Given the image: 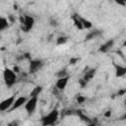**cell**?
I'll return each mask as SVG.
<instances>
[{
    "mask_svg": "<svg viewBox=\"0 0 126 126\" xmlns=\"http://www.w3.org/2000/svg\"><path fill=\"white\" fill-rule=\"evenodd\" d=\"M4 83L8 88H12L17 82V74L10 68H5L3 71Z\"/></svg>",
    "mask_w": 126,
    "mask_h": 126,
    "instance_id": "cell-1",
    "label": "cell"
},
{
    "mask_svg": "<svg viewBox=\"0 0 126 126\" xmlns=\"http://www.w3.org/2000/svg\"><path fill=\"white\" fill-rule=\"evenodd\" d=\"M59 117V111L57 109H53L51 110L48 114H46L45 116H43L41 118V124L43 126H48V125H53L55 124V122L57 121Z\"/></svg>",
    "mask_w": 126,
    "mask_h": 126,
    "instance_id": "cell-2",
    "label": "cell"
},
{
    "mask_svg": "<svg viewBox=\"0 0 126 126\" xmlns=\"http://www.w3.org/2000/svg\"><path fill=\"white\" fill-rule=\"evenodd\" d=\"M37 101H38V96H31V98H29L26 101V103L24 104L25 109H26L29 116H31L34 113L36 105H37Z\"/></svg>",
    "mask_w": 126,
    "mask_h": 126,
    "instance_id": "cell-3",
    "label": "cell"
},
{
    "mask_svg": "<svg viewBox=\"0 0 126 126\" xmlns=\"http://www.w3.org/2000/svg\"><path fill=\"white\" fill-rule=\"evenodd\" d=\"M24 17H25V21L21 25V30L25 32H29L34 26V19L29 15H24Z\"/></svg>",
    "mask_w": 126,
    "mask_h": 126,
    "instance_id": "cell-4",
    "label": "cell"
},
{
    "mask_svg": "<svg viewBox=\"0 0 126 126\" xmlns=\"http://www.w3.org/2000/svg\"><path fill=\"white\" fill-rule=\"evenodd\" d=\"M43 66V62L39 59H32L30 60V65H29V73L30 74H34L36 73L41 67Z\"/></svg>",
    "mask_w": 126,
    "mask_h": 126,
    "instance_id": "cell-5",
    "label": "cell"
},
{
    "mask_svg": "<svg viewBox=\"0 0 126 126\" xmlns=\"http://www.w3.org/2000/svg\"><path fill=\"white\" fill-rule=\"evenodd\" d=\"M16 99V95H11L7 98H5L4 100H2L0 102V111H6L8 109H10V107L12 106L14 100Z\"/></svg>",
    "mask_w": 126,
    "mask_h": 126,
    "instance_id": "cell-6",
    "label": "cell"
},
{
    "mask_svg": "<svg viewBox=\"0 0 126 126\" xmlns=\"http://www.w3.org/2000/svg\"><path fill=\"white\" fill-rule=\"evenodd\" d=\"M27 100H28V97H27V96H20V97L16 98V99L14 100L12 106L10 107V109H9L8 111H14V110H16L17 108H19V107H21L22 105H24Z\"/></svg>",
    "mask_w": 126,
    "mask_h": 126,
    "instance_id": "cell-7",
    "label": "cell"
},
{
    "mask_svg": "<svg viewBox=\"0 0 126 126\" xmlns=\"http://www.w3.org/2000/svg\"><path fill=\"white\" fill-rule=\"evenodd\" d=\"M68 82H69V75L65 76V77H62V78H58V80L55 83V88L59 91H63L67 87Z\"/></svg>",
    "mask_w": 126,
    "mask_h": 126,
    "instance_id": "cell-8",
    "label": "cell"
},
{
    "mask_svg": "<svg viewBox=\"0 0 126 126\" xmlns=\"http://www.w3.org/2000/svg\"><path fill=\"white\" fill-rule=\"evenodd\" d=\"M113 45H114V39H108L105 43H103L99 46L98 51L101 53H106L113 47Z\"/></svg>",
    "mask_w": 126,
    "mask_h": 126,
    "instance_id": "cell-9",
    "label": "cell"
},
{
    "mask_svg": "<svg viewBox=\"0 0 126 126\" xmlns=\"http://www.w3.org/2000/svg\"><path fill=\"white\" fill-rule=\"evenodd\" d=\"M113 66L115 68V77L116 78H120V77H124L126 74V68L124 66L118 65L116 63L113 62Z\"/></svg>",
    "mask_w": 126,
    "mask_h": 126,
    "instance_id": "cell-10",
    "label": "cell"
},
{
    "mask_svg": "<svg viewBox=\"0 0 126 126\" xmlns=\"http://www.w3.org/2000/svg\"><path fill=\"white\" fill-rule=\"evenodd\" d=\"M101 33H102L101 31H99V30H94V31H92V32H90L87 33V35L85 36V40H86V41L92 40V39H94V38L99 36Z\"/></svg>",
    "mask_w": 126,
    "mask_h": 126,
    "instance_id": "cell-11",
    "label": "cell"
},
{
    "mask_svg": "<svg viewBox=\"0 0 126 126\" xmlns=\"http://www.w3.org/2000/svg\"><path fill=\"white\" fill-rule=\"evenodd\" d=\"M8 26H9V22H8L7 18H5V17H0V33H1L4 30H6V29L8 28Z\"/></svg>",
    "mask_w": 126,
    "mask_h": 126,
    "instance_id": "cell-12",
    "label": "cell"
},
{
    "mask_svg": "<svg viewBox=\"0 0 126 126\" xmlns=\"http://www.w3.org/2000/svg\"><path fill=\"white\" fill-rule=\"evenodd\" d=\"M72 19H73V22H74L75 27H76L77 29H79V30H83V29H84V28H83V25H82V23H81L80 17H79L77 14H75V15L72 17Z\"/></svg>",
    "mask_w": 126,
    "mask_h": 126,
    "instance_id": "cell-13",
    "label": "cell"
},
{
    "mask_svg": "<svg viewBox=\"0 0 126 126\" xmlns=\"http://www.w3.org/2000/svg\"><path fill=\"white\" fill-rule=\"evenodd\" d=\"M94 74H95V69H91V70H89V71L86 72V74H85V76H84L83 79H84L85 81L89 82V81H91V80L94 78Z\"/></svg>",
    "mask_w": 126,
    "mask_h": 126,
    "instance_id": "cell-14",
    "label": "cell"
},
{
    "mask_svg": "<svg viewBox=\"0 0 126 126\" xmlns=\"http://www.w3.org/2000/svg\"><path fill=\"white\" fill-rule=\"evenodd\" d=\"M41 92H42V87L41 86H36L30 93V96H38Z\"/></svg>",
    "mask_w": 126,
    "mask_h": 126,
    "instance_id": "cell-15",
    "label": "cell"
},
{
    "mask_svg": "<svg viewBox=\"0 0 126 126\" xmlns=\"http://www.w3.org/2000/svg\"><path fill=\"white\" fill-rule=\"evenodd\" d=\"M80 20H81V23H82L84 29L89 30V29H92V28H93V24H92V22H90L89 20H86V19L81 18V17H80Z\"/></svg>",
    "mask_w": 126,
    "mask_h": 126,
    "instance_id": "cell-16",
    "label": "cell"
},
{
    "mask_svg": "<svg viewBox=\"0 0 126 126\" xmlns=\"http://www.w3.org/2000/svg\"><path fill=\"white\" fill-rule=\"evenodd\" d=\"M68 36H65V35H61V36H58L56 38V44L57 45H63L65 43H67L68 41Z\"/></svg>",
    "mask_w": 126,
    "mask_h": 126,
    "instance_id": "cell-17",
    "label": "cell"
},
{
    "mask_svg": "<svg viewBox=\"0 0 126 126\" xmlns=\"http://www.w3.org/2000/svg\"><path fill=\"white\" fill-rule=\"evenodd\" d=\"M76 113L79 115V117H80L82 120L86 121L88 124H93V122H92V121L89 119V117H88V116H86V115H85V114H84V113H83L81 110H77V111H76Z\"/></svg>",
    "mask_w": 126,
    "mask_h": 126,
    "instance_id": "cell-18",
    "label": "cell"
},
{
    "mask_svg": "<svg viewBox=\"0 0 126 126\" xmlns=\"http://www.w3.org/2000/svg\"><path fill=\"white\" fill-rule=\"evenodd\" d=\"M56 76L57 78H62V77H65V76H68V73H67V70L66 69H62L60 71H58L56 73Z\"/></svg>",
    "mask_w": 126,
    "mask_h": 126,
    "instance_id": "cell-19",
    "label": "cell"
},
{
    "mask_svg": "<svg viewBox=\"0 0 126 126\" xmlns=\"http://www.w3.org/2000/svg\"><path fill=\"white\" fill-rule=\"evenodd\" d=\"M86 99H87V97L84 96V95H78V96H77V102L80 103V104L84 103V102L86 101Z\"/></svg>",
    "mask_w": 126,
    "mask_h": 126,
    "instance_id": "cell-20",
    "label": "cell"
},
{
    "mask_svg": "<svg viewBox=\"0 0 126 126\" xmlns=\"http://www.w3.org/2000/svg\"><path fill=\"white\" fill-rule=\"evenodd\" d=\"M87 84H88V82H87V81H85L83 78L79 80V85H80V87H81V88H85V87L87 86Z\"/></svg>",
    "mask_w": 126,
    "mask_h": 126,
    "instance_id": "cell-21",
    "label": "cell"
},
{
    "mask_svg": "<svg viewBox=\"0 0 126 126\" xmlns=\"http://www.w3.org/2000/svg\"><path fill=\"white\" fill-rule=\"evenodd\" d=\"M49 23H50V26L51 27H58V22L55 19H51Z\"/></svg>",
    "mask_w": 126,
    "mask_h": 126,
    "instance_id": "cell-22",
    "label": "cell"
},
{
    "mask_svg": "<svg viewBox=\"0 0 126 126\" xmlns=\"http://www.w3.org/2000/svg\"><path fill=\"white\" fill-rule=\"evenodd\" d=\"M7 20H8V22L9 23H15V21H16V19H15V17L13 16V15H9L8 16V18H7Z\"/></svg>",
    "mask_w": 126,
    "mask_h": 126,
    "instance_id": "cell-23",
    "label": "cell"
},
{
    "mask_svg": "<svg viewBox=\"0 0 126 126\" xmlns=\"http://www.w3.org/2000/svg\"><path fill=\"white\" fill-rule=\"evenodd\" d=\"M115 3H117L120 6H125L126 5V0H114Z\"/></svg>",
    "mask_w": 126,
    "mask_h": 126,
    "instance_id": "cell-24",
    "label": "cell"
},
{
    "mask_svg": "<svg viewBox=\"0 0 126 126\" xmlns=\"http://www.w3.org/2000/svg\"><path fill=\"white\" fill-rule=\"evenodd\" d=\"M79 60H80L79 58H71V59L69 60V63H70L71 65H75Z\"/></svg>",
    "mask_w": 126,
    "mask_h": 126,
    "instance_id": "cell-25",
    "label": "cell"
},
{
    "mask_svg": "<svg viewBox=\"0 0 126 126\" xmlns=\"http://www.w3.org/2000/svg\"><path fill=\"white\" fill-rule=\"evenodd\" d=\"M125 94H126V90H125V89L119 90V91H118V93H117V94H118V95H120V96H121V95H124Z\"/></svg>",
    "mask_w": 126,
    "mask_h": 126,
    "instance_id": "cell-26",
    "label": "cell"
},
{
    "mask_svg": "<svg viewBox=\"0 0 126 126\" xmlns=\"http://www.w3.org/2000/svg\"><path fill=\"white\" fill-rule=\"evenodd\" d=\"M12 70H13L16 74H19V73H20V67H19V66H17V65H16V66H14Z\"/></svg>",
    "mask_w": 126,
    "mask_h": 126,
    "instance_id": "cell-27",
    "label": "cell"
},
{
    "mask_svg": "<svg viewBox=\"0 0 126 126\" xmlns=\"http://www.w3.org/2000/svg\"><path fill=\"white\" fill-rule=\"evenodd\" d=\"M104 116H105L106 118L110 117V116H111V110H107V111H105V112H104Z\"/></svg>",
    "mask_w": 126,
    "mask_h": 126,
    "instance_id": "cell-28",
    "label": "cell"
},
{
    "mask_svg": "<svg viewBox=\"0 0 126 126\" xmlns=\"http://www.w3.org/2000/svg\"><path fill=\"white\" fill-rule=\"evenodd\" d=\"M23 56H24V59H25V58H27V59H30V58H31V54H30L29 52L24 53V54H23Z\"/></svg>",
    "mask_w": 126,
    "mask_h": 126,
    "instance_id": "cell-29",
    "label": "cell"
},
{
    "mask_svg": "<svg viewBox=\"0 0 126 126\" xmlns=\"http://www.w3.org/2000/svg\"><path fill=\"white\" fill-rule=\"evenodd\" d=\"M19 20H20V24L22 25V24L24 23V21H25V17H24V15H21V16H20V19H19Z\"/></svg>",
    "mask_w": 126,
    "mask_h": 126,
    "instance_id": "cell-30",
    "label": "cell"
},
{
    "mask_svg": "<svg viewBox=\"0 0 126 126\" xmlns=\"http://www.w3.org/2000/svg\"><path fill=\"white\" fill-rule=\"evenodd\" d=\"M117 53H118V54H119V55H120V57H121V58H122V59H123V60H124V59H125V58H124V55H123V53H122V52H121V51H117Z\"/></svg>",
    "mask_w": 126,
    "mask_h": 126,
    "instance_id": "cell-31",
    "label": "cell"
}]
</instances>
